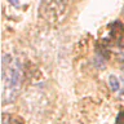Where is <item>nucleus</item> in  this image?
I'll return each mask as SVG.
<instances>
[{
  "mask_svg": "<svg viewBox=\"0 0 124 124\" xmlns=\"http://www.w3.org/2000/svg\"><path fill=\"white\" fill-rule=\"evenodd\" d=\"M3 123L4 124H23V120L19 119L18 116H12L10 114H4Z\"/></svg>",
  "mask_w": 124,
  "mask_h": 124,
  "instance_id": "obj_1",
  "label": "nucleus"
},
{
  "mask_svg": "<svg viewBox=\"0 0 124 124\" xmlns=\"http://www.w3.org/2000/svg\"><path fill=\"white\" fill-rule=\"evenodd\" d=\"M108 85H110V89L112 92H118L120 88V83L118 80V78L115 75H110L108 76Z\"/></svg>",
  "mask_w": 124,
  "mask_h": 124,
  "instance_id": "obj_2",
  "label": "nucleus"
},
{
  "mask_svg": "<svg viewBox=\"0 0 124 124\" xmlns=\"http://www.w3.org/2000/svg\"><path fill=\"white\" fill-rule=\"evenodd\" d=\"M115 124H124V110L119 112L118 118H116V123Z\"/></svg>",
  "mask_w": 124,
  "mask_h": 124,
  "instance_id": "obj_3",
  "label": "nucleus"
},
{
  "mask_svg": "<svg viewBox=\"0 0 124 124\" xmlns=\"http://www.w3.org/2000/svg\"><path fill=\"white\" fill-rule=\"evenodd\" d=\"M8 1H9L12 5H14V7H18V5H19V1H18V0H8Z\"/></svg>",
  "mask_w": 124,
  "mask_h": 124,
  "instance_id": "obj_4",
  "label": "nucleus"
},
{
  "mask_svg": "<svg viewBox=\"0 0 124 124\" xmlns=\"http://www.w3.org/2000/svg\"><path fill=\"white\" fill-rule=\"evenodd\" d=\"M122 80H123V83H124V74H122Z\"/></svg>",
  "mask_w": 124,
  "mask_h": 124,
  "instance_id": "obj_5",
  "label": "nucleus"
}]
</instances>
